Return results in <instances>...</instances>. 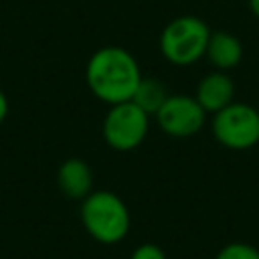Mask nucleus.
Here are the masks:
<instances>
[{
    "label": "nucleus",
    "mask_w": 259,
    "mask_h": 259,
    "mask_svg": "<svg viewBox=\"0 0 259 259\" xmlns=\"http://www.w3.org/2000/svg\"><path fill=\"white\" fill-rule=\"evenodd\" d=\"M79 217L87 235L101 245L123 241L132 227L127 204L111 190H91L81 200Z\"/></svg>",
    "instance_id": "2"
},
{
    "label": "nucleus",
    "mask_w": 259,
    "mask_h": 259,
    "mask_svg": "<svg viewBox=\"0 0 259 259\" xmlns=\"http://www.w3.org/2000/svg\"><path fill=\"white\" fill-rule=\"evenodd\" d=\"M208 38H210L208 24L198 16L184 14L170 20L162 28L160 51L168 63L178 67H188L204 57Z\"/></svg>",
    "instance_id": "3"
},
{
    "label": "nucleus",
    "mask_w": 259,
    "mask_h": 259,
    "mask_svg": "<svg viewBox=\"0 0 259 259\" xmlns=\"http://www.w3.org/2000/svg\"><path fill=\"white\" fill-rule=\"evenodd\" d=\"M249 8H251V12L259 18V0H249Z\"/></svg>",
    "instance_id": "14"
},
{
    "label": "nucleus",
    "mask_w": 259,
    "mask_h": 259,
    "mask_svg": "<svg viewBox=\"0 0 259 259\" xmlns=\"http://www.w3.org/2000/svg\"><path fill=\"white\" fill-rule=\"evenodd\" d=\"M204 57L210 61V65L217 71H229L241 63L243 45L235 34L227 30H217V32H210Z\"/></svg>",
    "instance_id": "9"
},
{
    "label": "nucleus",
    "mask_w": 259,
    "mask_h": 259,
    "mask_svg": "<svg viewBox=\"0 0 259 259\" xmlns=\"http://www.w3.org/2000/svg\"><path fill=\"white\" fill-rule=\"evenodd\" d=\"M142 77L136 57L121 47L97 49L85 67L89 91L107 105L130 101Z\"/></svg>",
    "instance_id": "1"
},
{
    "label": "nucleus",
    "mask_w": 259,
    "mask_h": 259,
    "mask_svg": "<svg viewBox=\"0 0 259 259\" xmlns=\"http://www.w3.org/2000/svg\"><path fill=\"white\" fill-rule=\"evenodd\" d=\"M150 115L142 111L134 101H121L109 105L103 117V140L117 152L136 150L148 136Z\"/></svg>",
    "instance_id": "5"
},
{
    "label": "nucleus",
    "mask_w": 259,
    "mask_h": 259,
    "mask_svg": "<svg viewBox=\"0 0 259 259\" xmlns=\"http://www.w3.org/2000/svg\"><path fill=\"white\" fill-rule=\"evenodd\" d=\"M130 259H166V253L156 243H142L132 251Z\"/></svg>",
    "instance_id": "12"
},
{
    "label": "nucleus",
    "mask_w": 259,
    "mask_h": 259,
    "mask_svg": "<svg viewBox=\"0 0 259 259\" xmlns=\"http://www.w3.org/2000/svg\"><path fill=\"white\" fill-rule=\"evenodd\" d=\"M194 97L206 113H217L235 101V81L225 71L208 73L198 81Z\"/></svg>",
    "instance_id": "7"
},
{
    "label": "nucleus",
    "mask_w": 259,
    "mask_h": 259,
    "mask_svg": "<svg viewBox=\"0 0 259 259\" xmlns=\"http://www.w3.org/2000/svg\"><path fill=\"white\" fill-rule=\"evenodd\" d=\"M57 186L71 200H83L93 190V170L81 158H67L57 170Z\"/></svg>",
    "instance_id": "8"
},
{
    "label": "nucleus",
    "mask_w": 259,
    "mask_h": 259,
    "mask_svg": "<svg viewBox=\"0 0 259 259\" xmlns=\"http://www.w3.org/2000/svg\"><path fill=\"white\" fill-rule=\"evenodd\" d=\"M158 127L170 138H190L198 134L206 121V111L200 107L196 97L190 95H168L162 107L154 113Z\"/></svg>",
    "instance_id": "6"
},
{
    "label": "nucleus",
    "mask_w": 259,
    "mask_h": 259,
    "mask_svg": "<svg viewBox=\"0 0 259 259\" xmlns=\"http://www.w3.org/2000/svg\"><path fill=\"white\" fill-rule=\"evenodd\" d=\"M214 259H259V249L249 243H229L217 253Z\"/></svg>",
    "instance_id": "11"
},
{
    "label": "nucleus",
    "mask_w": 259,
    "mask_h": 259,
    "mask_svg": "<svg viewBox=\"0 0 259 259\" xmlns=\"http://www.w3.org/2000/svg\"><path fill=\"white\" fill-rule=\"evenodd\" d=\"M212 136L229 150H249L259 144V111L249 103L233 101L212 113Z\"/></svg>",
    "instance_id": "4"
},
{
    "label": "nucleus",
    "mask_w": 259,
    "mask_h": 259,
    "mask_svg": "<svg viewBox=\"0 0 259 259\" xmlns=\"http://www.w3.org/2000/svg\"><path fill=\"white\" fill-rule=\"evenodd\" d=\"M8 109H10V105H8V97H6V93L0 89V123L6 119Z\"/></svg>",
    "instance_id": "13"
},
{
    "label": "nucleus",
    "mask_w": 259,
    "mask_h": 259,
    "mask_svg": "<svg viewBox=\"0 0 259 259\" xmlns=\"http://www.w3.org/2000/svg\"><path fill=\"white\" fill-rule=\"evenodd\" d=\"M168 95L170 93H168L166 85L160 79H156V77H142L130 101H134L142 111H146L152 117L162 107V103L168 99Z\"/></svg>",
    "instance_id": "10"
},
{
    "label": "nucleus",
    "mask_w": 259,
    "mask_h": 259,
    "mask_svg": "<svg viewBox=\"0 0 259 259\" xmlns=\"http://www.w3.org/2000/svg\"><path fill=\"white\" fill-rule=\"evenodd\" d=\"M257 111H259V107H257Z\"/></svg>",
    "instance_id": "15"
}]
</instances>
